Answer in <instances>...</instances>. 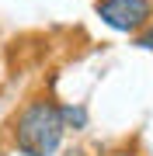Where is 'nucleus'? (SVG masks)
Returning <instances> with one entry per match:
<instances>
[{"mask_svg":"<svg viewBox=\"0 0 153 156\" xmlns=\"http://www.w3.org/2000/svg\"><path fill=\"white\" fill-rule=\"evenodd\" d=\"M66 135L63 104L49 97H28L11 122V139L21 156H56Z\"/></svg>","mask_w":153,"mask_h":156,"instance_id":"1","label":"nucleus"},{"mask_svg":"<svg viewBox=\"0 0 153 156\" xmlns=\"http://www.w3.org/2000/svg\"><path fill=\"white\" fill-rule=\"evenodd\" d=\"M94 14L108 28L136 38L153 21V0H94Z\"/></svg>","mask_w":153,"mask_h":156,"instance_id":"2","label":"nucleus"},{"mask_svg":"<svg viewBox=\"0 0 153 156\" xmlns=\"http://www.w3.org/2000/svg\"><path fill=\"white\" fill-rule=\"evenodd\" d=\"M70 156H84V153H70Z\"/></svg>","mask_w":153,"mask_h":156,"instance_id":"5","label":"nucleus"},{"mask_svg":"<svg viewBox=\"0 0 153 156\" xmlns=\"http://www.w3.org/2000/svg\"><path fill=\"white\" fill-rule=\"evenodd\" d=\"M136 45H139V49H146V52H153V21L136 35Z\"/></svg>","mask_w":153,"mask_h":156,"instance_id":"4","label":"nucleus"},{"mask_svg":"<svg viewBox=\"0 0 153 156\" xmlns=\"http://www.w3.org/2000/svg\"><path fill=\"white\" fill-rule=\"evenodd\" d=\"M63 122H66V128H73V132L87 128V108H80V104H63Z\"/></svg>","mask_w":153,"mask_h":156,"instance_id":"3","label":"nucleus"}]
</instances>
